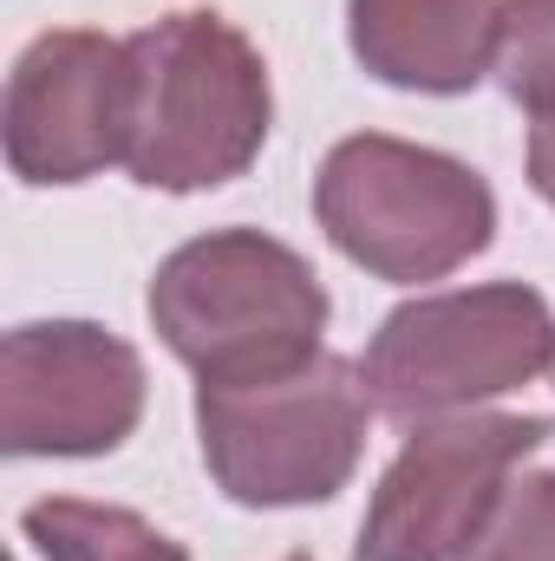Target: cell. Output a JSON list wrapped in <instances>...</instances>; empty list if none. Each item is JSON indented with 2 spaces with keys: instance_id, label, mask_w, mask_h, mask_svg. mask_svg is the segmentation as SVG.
<instances>
[{
  "instance_id": "6da1fadb",
  "label": "cell",
  "mask_w": 555,
  "mask_h": 561,
  "mask_svg": "<svg viewBox=\"0 0 555 561\" xmlns=\"http://www.w3.org/2000/svg\"><path fill=\"white\" fill-rule=\"evenodd\" d=\"M269 118V66L223 13H163L125 39V170L144 190L190 196L242 176Z\"/></svg>"
},
{
  "instance_id": "7a4b0ae2",
  "label": "cell",
  "mask_w": 555,
  "mask_h": 561,
  "mask_svg": "<svg viewBox=\"0 0 555 561\" xmlns=\"http://www.w3.org/2000/svg\"><path fill=\"white\" fill-rule=\"evenodd\" d=\"M150 327L203 386H249L320 353L327 287L275 236L216 229L163 255L150 280Z\"/></svg>"
},
{
  "instance_id": "3957f363",
  "label": "cell",
  "mask_w": 555,
  "mask_h": 561,
  "mask_svg": "<svg viewBox=\"0 0 555 561\" xmlns=\"http://www.w3.org/2000/svg\"><path fill=\"white\" fill-rule=\"evenodd\" d=\"M366 373L340 353H314L307 366L249 386H196L203 463L242 510H301L340 496L366 450Z\"/></svg>"
},
{
  "instance_id": "277c9868",
  "label": "cell",
  "mask_w": 555,
  "mask_h": 561,
  "mask_svg": "<svg viewBox=\"0 0 555 561\" xmlns=\"http://www.w3.org/2000/svg\"><path fill=\"white\" fill-rule=\"evenodd\" d=\"M314 216L347 262L380 280H444L497 236V196L471 163L380 131L327 150Z\"/></svg>"
},
{
  "instance_id": "5b68a950",
  "label": "cell",
  "mask_w": 555,
  "mask_h": 561,
  "mask_svg": "<svg viewBox=\"0 0 555 561\" xmlns=\"http://www.w3.org/2000/svg\"><path fill=\"white\" fill-rule=\"evenodd\" d=\"M555 366V313L523 280L424 294L386 313L360 373L386 419L424 424L477 399L517 392Z\"/></svg>"
},
{
  "instance_id": "8992f818",
  "label": "cell",
  "mask_w": 555,
  "mask_h": 561,
  "mask_svg": "<svg viewBox=\"0 0 555 561\" xmlns=\"http://www.w3.org/2000/svg\"><path fill=\"white\" fill-rule=\"evenodd\" d=\"M550 444V419H438L418 424L380 477L353 561H464L510 470Z\"/></svg>"
},
{
  "instance_id": "52a82bcc",
  "label": "cell",
  "mask_w": 555,
  "mask_h": 561,
  "mask_svg": "<svg viewBox=\"0 0 555 561\" xmlns=\"http://www.w3.org/2000/svg\"><path fill=\"white\" fill-rule=\"evenodd\" d=\"M144 419V359L92 320H33L0 340V450L105 457Z\"/></svg>"
},
{
  "instance_id": "ba28073f",
  "label": "cell",
  "mask_w": 555,
  "mask_h": 561,
  "mask_svg": "<svg viewBox=\"0 0 555 561\" xmlns=\"http://www.w3.org/2000/svg\"><path fill=\"white\" fill-rule=\"evenodd\" d=\"M7 163L20 183H86L125 163V39L39 33L13 59Z\"/></svg>"
},
{
  "instance_id": "9c48e42d",
  "label": "cell",
  "mask_w": 555,
  "mask_h": 561,
  "mask_svg": "<svg viewBox=\"0 0 555 561\" xmlns=\"http://www.w3.org/2000/svg\"><path fill=\"white\" fill-rule=\"evenodd\" d=\"M353 59L399 92H471L497 53V0H347Z\"/></svg>"
},
{
  "instance_id": "30bf717a",
  "label": "cell",
  "mask_w": 555,
  "mask_h": 561,
  "mask_svg": "<svg viewBox=\"0 0 555 561\" xmlns=\"http://www.w3.org/2000/svg\"><path fill=\"white\" fill-rule=\"evenodd\" d=\"M39 561H190L183 542L150 529L138 510L86 503V496H46L20 516Z\"/></svg>"
},
{
  "instance_id": "8fae6325",
  "label": "cell",
  "mask_w": 555,
  "mask_h": 561,
  "mask_svg": "<svg viewBox=\"0 0 555 561\" xmlns=\"http://www.w3.org/2000/svg\"><path fill=\"white\" fill-rule=\"evenodd\" d=\"M490 72L523 112L555 118V0H503L497 7Z\"/></svg>"
},
{
  "instance_id": "7c38bea8",
  "label": "cell",
  "mask_w": 555,
  "mask_h": 561,
  "mask_svg": "<svg viewBox=\"0 0 555 561\" xmlns=\"http://www.w3.org/2000/svg\"><path fill=\"white\" fill-rule=\"evenodd\" d=\"M464 561H555V470L510 483Z\"/></svg>"
},
{
  "instance_id": "4fadbf2b",
  "label": "cell",
  "mask_w": 555,
  "mask_h": 561,
  "mask_svg": "<svg viewBox=\"0 0 555 561\" xmlns=\"http://www.w3.org/2000/svg\"><path fill=\"white\" fill-rule=\"evenodd\" d=\"M530 183H536V196L555 209V118H543L530 131Z\"/></svg>"
},
{
  "instance_id": "5bb4252c",
  "label": "cell",
  "mask_w": 555,
  "mask_h": 561,
  "mask_svg": "<svg viewBox=\"0 0 555 561\" xmlns=\"http://www.w3.org/2000/svg\"><path fill=\"white\" fill-rule=\"evenodd\" d=\"M287 561H307V556H287Z\"/></svg>"
}]
</instances>
